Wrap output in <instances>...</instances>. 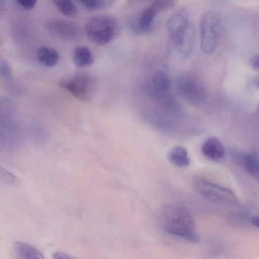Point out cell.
<instances>
[{
	"mask_svg": "<svg viewBox=\"0 0 259 259\" xmlns=\"http://www.w3.org/2000/svg\"><path fill=\"white\" fill-rule=\"evenodd\" d=\"M158 221L166 233L192 243L199 241L194 217L186 207L177 203L163 205L158 212Z\"/></svg>",
	"mask_w": 259,
	"mask_h": 259,
	"instance_id": "cell-1",
	"label": "cell"
},
{
	"mask_svg": "<svg viewBox=\"0 0 259 259\" xmlns=\"http://www.w3.org/2000/svg\"><path fill=\"white\" fill-rule=\"evenodd\" d=\"M192 183L195 191L210 201L226 205L238 202V198L232 190L204 174L194 176Z\"/></svg>",
	"mask_w": 259,
	"mask_h": 259,
	"instance_id": "cell-2",
	"label": "cell"
},
{
	"mask_svg": "<svg viewBox=\"0 0 259 259\" xmlns=\"http://www.w3.org/2000/svg\"><path fill=\"white\" fill-rule=\"evenodd\" d=\"M89 40L97 45L103 46L110 42L119 32V24L112 16L101 15L91 17L85 26Z\"/></svg>",
	"mask_w": 259,
	"mask_h": 259,
	"instance_id": "cell-3",
	"label": "cell"
},
{
	"mask_svg": "<svg viewBox=\"0 0 259 259\" xmlns=\"http://www.w3.org/2000/svg\"><path fill=\"white\" fill-rule=\"evenodd\" d=\"M59 85L77 99L88 102L92 100L95 95L97 81L91 74L79 72L62 79Z\"/></svg>",
	"mask_w": 259,
	"mask_h": 259,
	"instance_id": "cell-4",
	"label": "cell"
},
{
	"mask_svg": "<svg viewBox=\"0 0 259 259\" xmlns=\"http://www.w3.org/2000/svg\"><path fill=\"white\" fill-rule=\"evenodd\" d=\"M220 19L216 13L209 11L202 16L200 22V48L206 54L215 50L218 43Z\"/></svg>",
	"mask_w": 259,
	"mask_h": 259,
	"instance_id": "cell-5",
	"label": "cell"
},
{
	"mask_svg": "<svg viewBox=\"0 0 259 259\" xmlns=\"http://www.w3.org/2000/svg\"><path fill=\"white\" fill-rule=\"evenodd\" d=\"M190 22L187 12L181 10L172 15L166 23L171 47L176 52L183 47Z\"/></svg>",
	"mask_w": 259,
	"mask_h": 259,
	"instance_id": "cell-6",
	"label": "cell"
},
{
	"mask_svg": "<svg viewBox=\"0 0 259 259\" xmlns=\"http://www.w3.org/2000/svg\"><path fill=\"white\" fill-rule=\"evenodd\" d=\"M175 5V0H155L142 12L137 20L135 30L142 33L149 31L156 16L171 8Z\"/></svg>",
	"mask_w": 259,
	"mask_h": 259,
	"instance_id": "cell-7",
	"label": "cell"
},
{
	"mask_svg": "<svg viewBox=\"0 0 259 259\" xmlns=\"http://www.w3.org/2000/svg\"><path fill=\"white\" fill-rule=\"evenodd\" d=\"M177 87L181 95L191 103H198L203 98L202 87L195 79L189 75L180 76L178 79Z\"/></svg>",
	"mask_w": 259,
	"mask_h": 259,
	"instance_id": "cell-8",
	"label": "cell"
},
{
	"mask_svg": "<svg viewBox=\"0 0 259 259\" xmlns=\"http://www.w3.org/2000/svg\"><path fill=\"white\" fill-rule=\"evenodd\" d=\"M47 28L54 35L67 40L77 39L80 34L79 27L72 22L58 20L49 22Z\"/></svg>",
	"mask_w": 259,
	"mask_h": 259,
	"instance_id": "cell-9",
	"label": "cell"
},
{
	"mask_svg": "<svg viewBox=\"0 0 259 259\" xmlns=\"http://www.w3.org/2000/svg\"><path fill=\"white\" fill-rule=\"evenodd\" d=\"M201 152L205 158L212 161H220L225 153L223 145L215 137L207 139L201 146Z\"/></svg>",
	"mask_w": 259,
	"mask_h": 259,
	"instance_id": "cell-10",
	"label": "cell"
},
{
	"mask_svg": "<svg viewBox=\"0 0 259 259\" xmlns=\"http://www.w3.org/2000/svg\"><path fill=\"white\" fill-rule=\"evenodd\" d=\"M235 159L247 173L258 180L259 162L257 156L250 153L239 151L235 153Z\"/></svg>",
	"mask_w": 259,
	"mask_h": 259,
	"instance_id": "cell-11",
	"label": "cell"
},
{
	"mask_svg": "<svg viewBox=\"0 0 259 259\" xmlns=\"http://www.w3.org/2000/svg\"><path fill=\"white\" fill-rule=\"evenodd\" d=\"M14 254L18 258L42 259V254L36 247L20 241L15 242L13 245Z\"/></svg>",
	"mask_w": 259,
	"mask_h": 259,
	"instance_id": "cell-12",
	"label": "cell"
},
{
	"mask_svg": "<svg viewBox=\"0 0 259 259\" xmlns=\"http://www.w3.org/2000/svg\"><path fill=\"white\" fill-rule=\"evenodd\" d=\"M152 95L156 98H160L164 95L170 86L169 78L167 75L162 71L155 72L152 77Z\"/></svg>",
	"mask_w": 259,
	"mask_h": 259,
	"instance_id": "cell-13",
	"label": "cell"
},
{
	"mask_svg": "<svg viewBox=\"0 0 259 259\" xmlns=\"http://www.w3.org/2000/svg\"><path fill=\"white\" fill-rule=\"evenodd\" d=\"M167 158L171 163L176 166L185 167L190 163L187 149L182 146H176L168 153Z\"/></svg>",
	"mask_w": 259,
	"mask_h": 259,
	"instance_id": "cell-14",
	"label": "cell"
},
{
	"mask_svg": "<svg viewBox=\"0 0 259 259\" xmlns=\"http://www.w3.org/2000/svg\"><path fill=\"white\" fill-rule=\"evenodd\" d=\"M36 57L39 62L47 67L55 66L60 59L58 52L54 49L48 47H42L36 52Z\"/></svg>",
	"mask_w": 259,
	"mask_h": 259,
	"instance_id": "cell-15",
	"label": "cell"
},
{
	"mask_svg": "<svg viewBox=\"0 0 259 259\" xmlns=\"http://www.w3.org/2000/svg\"><path fill=\"white\" fill-rule=\"evenodd\" d=\"M94 59L92 52L85 46H79L73 50V62L78 67L83 68L90 66L93 63Z\"/></svg>",
	"mask_w": 259,
	"mask_h": 259,
	"instance_id": "cell-16",
	"label": "cell"
},
{
	"mask_svg": "<svg viewBox=\"0 0 259 259\" xmlns=\"http://www.w3.org/2000/svg\"><path fill=\"white\" fill-rule=\"evenodd\" d=\"M57 9L64 16L74 17L77 14V10L71 0H54Z\"/></svg>",
	"mask_w": 259,
	"mask_h": 259,
	"instance_id": "cell-17",
	"label": "cell"
},
{
	"mask_svg": "<svg viewBox=\"0 0 259 259\" xmlns=\"http://www.w3.org/2000/svg\"><path fill=\"white\" fill-rule=\"evenodd\" d=\"M85 9L95 11L102 9L106 5L105 0H77Z\"/></svg>",
	"mask_w": 259,
	"mask_h": 259,
	"instance_id": "cell-18",
	"label": "cell"
},
{
	"mask_svg": "<svg viewBox=\"0 0 259 259\" xmlns=\"http://www.w3.org/2000/svg\"><path fill=\"white\" fill-rule=\"evenodd\" d=\"M0 178L6 182L13 184H17L19 180L13 173L0 165Z\"/></svg>",
	"mask_w": 259,
	"mask_h": 259,
	"instance_id": "cell-19",
	"label": "cell"
},
{
	"mask_svg": "<svg viewBox=\"0 0 259 259\" xmlns=\"http://www.w3.org/2000/svg\"><path fill=\"white\" fill-rule=\"evenodd\" d=\"M0 75L9 78L12 77V70L9 64L3 59H0Z\"/></svg>",
	"mask_w": 259,
	"mask_h": 259,
	"instance_id": "cell-20",
	"label": "cell"
},
{
	"mask_svg": "<svg viewBox=\"0 0 259 259\" xmlns=\"http://www.w3.org/2000/svg\"><path fill=\"white\" fill-rule=\"evenodd\" d=\"M16 1L21 7L27 10L33 8L37 2V0H16Z\"/></svg>",
	"mask_w": 259,
	"mask_h": 259,
	"instance_id": "cell-21",
	"label": "cell"
},
{
	"mask_svg": "<svg viewBox=\"0 0 259 259\" xmlns=\"http://www.w3.org/2000/svg\"><path fill=\"white\" fill-rule=\"evenodd\" d=\"M250 66L254 70H258L259 69V56L256 54L253 56L250 61Z\"/></svg>",
	"mask_w": 259,
	"mask_h": 259,
	"instance_id": "cell-22",
	"label": "cell"
},
{
	"mask_svg": "<svg viewBox=\"0 0 259 259\" xmlns=\"http://www.w3.org/2000/svg\"><path fill=\"white\" fill-rule=\"evenodd\" d=\"M251 222L254 226H255L257 228L258 227L259 221H258V217L257 215H254V217H253L252 218Z\"/></svg>",
	"mask_w": 259,
	"mask_h": 259,
	"instance_id": "cell-23",
	"label": "cell"
},
{
	"mask_svg": "<svg viewBox=\"0 0 259 259\" xmlns=\"http://www.w3.org/2000/svg\"><path fill=\"white\" fill-rule=\"evenodd\" d=\"M5 8L4 0H0V14L3 11Z\"/></svg>",
	"mask_w": 259,
	"mask_h": 259,
	"instance_id": "cell-24",
	"label": "cell"
}]
</instances>
